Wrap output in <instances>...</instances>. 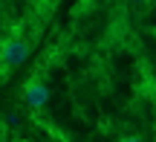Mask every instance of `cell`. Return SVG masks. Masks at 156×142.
Wrapping results in <instances>:
<instances>
[{"label": "cell", "mask_w": 156, "mask_h": 142, "mask_svg": "<svg viewBox=\"0 0 156 142\" xmlns=\"http://www.w3.org/2000/svg\"><path fill=\"white\" fill-rule=\"evenodd\" d=\"M20 99H23L32 110H41L46 102H49V87H46V81L41 78V75L26 78V84H23V90H20Z\"/></svg>", "instance_id": "2"}, {"label": "cell", "mask_w": 156, "mask_h": 142, "mask_svg": "<svg viewBox=\"0 0 156 142\" xmlns=\"http://www.w3.org/2000/svg\"><path fill=\"white\" fill-rule=\"evenodd\" d=\"M127 3H147V0H127Z\"/></svg>", "instance_id": "4"}, {"label": "cell", "mask_w": 156, "mask_h": 142, "mask_svg": "<svg viewBox=\"0 0 156 142\" xmlns=\"http://www.w3.org/2000/svg\"><path fill=\"white\" fill-rule=\"evenodd\" d=\"M29 58V41L20 35H6L0 41V67L3 70H15Z\"/></svg>", "instance_id": "1"}, {"label": "cell", "mask_w": 156, "mask_h": 142, "mask_svg": "<svg viewBox=\"0 0 156 142\" xmlns=\"http://www.w3.org/2000/svg\"><path fill=\"white\" fill-rule=\"evenodd\" d=\"M0 142H3V139H0Z\"/></svg>", "instance_id": "5"}, {"label": "cell", "mask_w": 156, "mask_h": 142, "mask_svg": "<svg viewBox=\"0 0 156 142\" xmlns=\"http://www.w3.org/2000/svg\"><path fill=\"white\" fill-rule=\"evenodd\" d=\"M119 142H145V139H139V137H122Z\"/></svg>", "instance_id": "3"}]
</instances>
